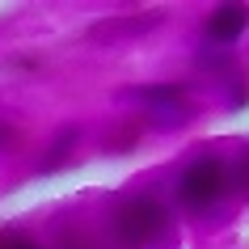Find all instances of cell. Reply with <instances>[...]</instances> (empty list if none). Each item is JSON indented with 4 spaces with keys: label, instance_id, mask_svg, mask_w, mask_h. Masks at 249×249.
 Here are the masks:
<instances>
[{
    "label": "cell",
    "instance_id": "7a4b0ae2",
    "mask_svg": "<svg viewBox=\"0 0 249 249\" xmlns=\"http://www.w3.org/2000/svg\"><path fill=\"white\" fill-rule=\"evenodd\" d=\"M165 228H169V211L160 207L157 198H148V195L131 198V203H123V207L114 211V236L123 245H131V249L152 245Z\"/></svg>",
    "mask_w": 249,
    "mask_h": 249
},
{
    "label": "cell",
    "instance_id": "277c9868",
    "mask_svg": "<svg viewBox=\"0 0 249 249\" xmlns=\"http://www.w3.org/2000/svg\"><path fill=\"white\" fill-rule=\"evenodd\" d=\"M135 102H148L160 114H173V123H186V110H173L178 102H186V85H148V89L131 93Z\"/></svg>",
    "mask_w": 249,
    "mask_h": 249
},
{
    "label": "cell",
    "instance_id": "8992f818",
    "mask_svg": "<svg viewBox=\"0 0 249 249\" xmlns=\"http://www.w3.org/2000/svg\"><path fill=\"white\" fill-rule=\"evenodd\" d=\"M0 249H42V245L30 241V236H17V232H0Z\"/></svg>",
    "mask_w": 249,
    "mask_h": 249
},
{
    "label": "cell",
    "instance_id": "52a82bcc",
    "mask_svg": "<svg viewBox=\"0 0 249 249\" xmlns=\"http://www.w3.org/2000/svg\"><path fill=\"white\" fill-rule=\"evenodd\" d=\"M236 190H245V195H249V152L241 157V165H236Z\"/></svg>",
    "mask_w": 249,
    "mask_h": 249
},
{
    "label": "cell",
    "instance_id": "5b68a950",
    "mask_svg": "<svg viewBox=\"0 0 249 249\" xmlns=\"http://www.w3.org/2000/svg\"><path fill=\"white\" fill-rule=\"evenodd\" d=\"M76 140H80V127H64V131L55 135V144H51V157L42 160L38 169H42V173H51V169H59V165H64V160H68V152H72V148H76Z\"/></svg>",
    "mask_w": 249,
    "mask_h": 249
},
{
    "label": "cell",
    "instance_id": "ba28073f",
    "mask_svg": "<svg viewBox=\"0 0 249 249\" xmlns=\"http://www.w3.org/2000/svg\"><path fill=\"white\" fill-rule=\"evenodd\" d=\"M9 140H13V131H9V127H0V148L9 144Z\"/></svg>",
    "mask_w": 249,
    "mask_h": 249
},
{
    "label": "cell",
    "instance_id": "3957f363",
    "mask_svg": "<svg viewBox=\"0 0 249 249\" xmlns=\"http://www.w3.org/2000/svg\"><path fill=\"white\" fill-rule=\"evenodd\" d=\"M207 38L211 42H236L241 34L249 30V9L245 4H220V9H211V17H207Z\"/></svg>",
    "mask_w": 249,
    "mask_h": 249
},
{
    "label": "cell",
    "instance_id": "6da1fadb",
    "mask_svg": "<svg viewBox=\"0 0 249 249\" xmlns=\"http://www.w3.org/2000/svg\"><path fill=\"white\" fill-rule=\"evenodd\" d=\"M228 190V165L220 157H198L190 160L178 178V198H182L186 211H207L215 207Z\"/></svg>",
    "mask_w": 249,
    "mask_h": 249
}]
</instances>
